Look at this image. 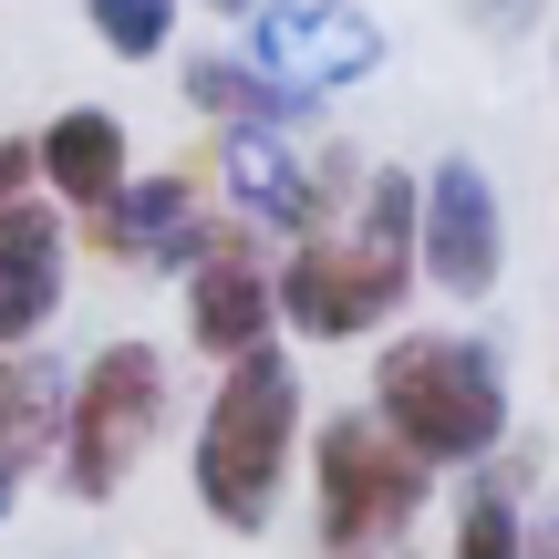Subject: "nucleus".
Listing matches in <instances>:
<instances>
[{"label":"nucleus","mask_w":559,"mask_h":559,"mask_svg":"<svg viewBox=\"0 0 559 559\" xmlns=\"http://www.w3.org/2000/svg\"><path fill=\"white\" fill-rule=\"evenodd\" d=\"M62 280H73V239H62V218L41 198H11V207H0V353L52 332Z\"/></svg>","instance_id":"1a4fd4ad"},{"label":"nucleus","mask_w":559,"mask_h":559,"mask_svg":"<svg viewBox=\"0 0 559 559\" xmlns=\"http://www.w3.org/2000/svg\"><path fill=\"white\" fill-rule=\"evenodd\" d=\"M156 425H166V353L156 342H104L73 373V394H62V436H52L62 487H73L83 508L124 498L135 466L156 456Z\"/></svg>","instance_id":"7ed1b4c3"},{"label":"nucleus","mask_w":559,"mask_h":559,"mask_svg":"<svg viewBox=\"0 0 559 559\" xmlns=\"http://www.w3.org/2000/svg\"><path fill=\"white\" fill-rule=\"evenodd\" d=\"M32 166H41V187L83 218V207H104V198L124 187V124L94 115V104H73V115H52V124L32 135Z\"/></svg>","instance_id":"9b49d317"},{"label":"nucleus","mask_w":559,"mask_h":559,"mask_svg":"<svg viewBox=\"0 0 559 559\" xmlns=\"http://www.w3.org/2000/svg\"><path fill=\"white\" fill-rule=\"evenodd\" d=\"M41 187V166H32V135H0V207L11 198H32Z\"/></svg>","instance_id":"dca6fc26"},{"label":"nucleus","mask_w":559,"mask_h":559,"mask_svg":"<svg viewBox=\"0 0 559 559\" xmlns=\"http://www.w3.org/2000/svg\"><path fill=\"white\" fill-rule=\"evenodd\" d=\"M187 332H198V353H249V342H270V249H260V218H198V239H187Z\"/></svg>","instance_id":"0eeeda50"},{"label":"nucleus","mask_w":559,"mask_h":559,"mask_svg":"<svg viewBox=\"0 0 559 559\" xmlns=\"http://www.w3.org/2000/svg\"><path fill=\"white\" fill-rule=\"evenodd\" d=\"M187 104L207 124H290V94H280L260 62H218V52L187 62Z\"/></svg>","instance_id":"ddd939ff"},{"label":"nucleus","mask_w":559,"mask_h":559,"mask_svg":"<svg viewBox=\"0 0 559 559\" xmlns=\"http://www.w3.org/2000/svg\"><path fill=\"white\" fill-rule=\"evenodd\" d=\"M207 11H228V21H249V11H260V0H207Z\"/></svg>","instance_id":"a211bd4d"},{"label":"nucleus","mask_w":559,"mask_h":559,"mask_svg":"<svg viewBox=\"0 0 559 559\" xmlns=\"http://www.w3.org/2000/svg\"><path fill=\"white\" fill-rule=\"evenodd\" d=\"M52 436H62V373L11 342V353H0V519H11L21 477L52 456Z\"/></svg>","instance_id":"f8f14e48"},{"label":"nucleus","mask_w":559,"mask_h":559,"mask_svg":"<svg viewBox=\"0 0 559 559\" xmlns=\"http://www.w3.org/2000/svg\"><path fill=\"white\" fill-rule=\"evenodd\" d=\"M83 11H94V41L115 62H156L177 41V0H83Z\"/></svg>","instance_id":"4468645a"},{"label":"nucleus","mask_w":559,"mask_h":559,"mask_svg":"<svg viewBox=\"0 0 559 559\" xmlns=\"http://www.w3.org/2000/svg\"><path fill=\"white\" fill-rule=\"evenodd\" d=\"M249 21H260V73H270L290 104H311L321 83L383 62V32H373V21H353L342 0H290V11H270V0H260Z\"/></svg>","instance_id":"6e6552de"},{"label":"nucleus","mask_w":559,"mask_h":559,"mask_svg":"<svg viewBox=\"0 0 559 559\" xmlns=\"http://www.w3.org/2000/svg\"><path fill=\"white\" fill-rule=\"evenodd\" d=\"M207 198H198V166H177V177H124L104 207H83V228H94L104 260H145V270H177L187 239H198Z\"/></svg>","instance_id":"9d476101"},{"label":"nucleus","mask_w":559,"mask_h":559,"mask_svg":"<svg viewBox=\"0 0 559 559\" xmlns=\"http://www.w3.org/2000/svg\"><path fill=\"white\" fill-rule=\"evenodd\" d=\"M290 445H300V362L280 342L228 353L218 394H207V425H198V508L228 539L270 528L280 487H290Z\"/></svg>","instance_id":"f257e3e1"},{"label":"nucleus","mask_w":559,"mask_h":559,"mask_svg":"<svg viewBox=\"0 0 559 559\" xmlns=\"http://www.w3.org/2000/svg\"><path fill=\"white\" fill-rule=\"evenodd\" d=\"M519 559H559V508H539V528L519 519Z\"/></svg>","instance_id":"f3484780"},{"label":"nucleus","mask_w":559,"mask_h":559,"mask_svg":"<svg viewBox=\"0 0 559 559\" xmlns=\"http://www.w3.org/2000/svg\"><path fill=\"white\" fill-rule=\"evenodd\" d=\"M373 415L425 466H487L508 445V373L466 332H404L373 362Z\"/></svg>","instance_id":"f03ea898"},{"label":"nucleus","mask_w":559,"mask_h":559,"mask_svg":"<svg viewBox=\"0 0 559 559\" xmlns=\"http://www.w3.org/2000/svg\"><path fill=\"white\" fill-rule=\"evenodd\" d=\"M508 270V218L477 156H436L415 177V280H436L445 300H487Z\"/></svg>","instance_id":"423d86ee"},{"label":"nucleus","mask_w":559,"mask_h":559,"mask_svg":"<svg viewBox=\"0 0 559 559\" xmlns=\"http://www.w3.org/2000/svg\"><path fill=\"white\" fill-rule=\"evenodd\" d=\"M456 559H519V498L508 487H477L456 508Z\"/></svg>","instance_id":"2eb2a0df"},{"label":"nucleus","mask_w":559,"mask_h":559,"mask_svg":"<svg viewBox=\"0 0 559 559\" xmlns=\"http://www.w3.org/2000/svg\"><path fill=\"white\" fill-rule=\"evenodd\" d=\"M404 290H415V260L362 249L353 228H300L290 260L270 270V311L290 321L300 342H362L373 321L404 311Z\"/></svg>","instance_id":"39448f33"},{"label":"nucleus","mask_w":559,"mask_h":559,"mask_svg":"<svg viewBox=\"0 0 559 559\" xmlns=\"http://www.w3.org/2000/svg\"><path fill=\"white\" fill-rule=\"evenodd\" d=\"M311 487H321V539H332L342 559H362V549H394L404 528H415L436 466L383 436L373 404H353V415L311 425Z\"/></svg>","instance_id":"20e7f679"}]
</instances>
